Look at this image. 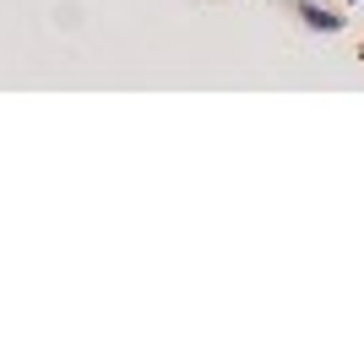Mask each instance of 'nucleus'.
Wrapping results in <instances>:
<instances>
[{"label":"nucleus","instance_id":"obj_1","mask_svg":"<svg viewBox=\"0 0 364 364\" xmlns=\"http://www.w3.org/2000/svg\"><path fill=\"white\" fill-rule=\"evenodd\" d=\"M294 11H299V22L310 33H343L348 28V16L332 11V6H321V0H294Z\"/></svg>","mask_w":364,"mask_h":364},{"label":"nucleus","instance_id":"obj_2","mask_svg":"<svg viewBox=\"0 0 364 364\" xmlns=\"http://www.w3.org/2000/svg\"><path fill=\"white\" fill-rule=\"evenodd\" d=\"M343 6H353V0H343Z\"/></svg>","mask_w":364,"mask_h":364}]
</instances>
